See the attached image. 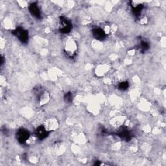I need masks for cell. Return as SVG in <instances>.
I'll use <instances>...</instances> for the list:
<instances>
[{"label":"cell","instance_id":"obj_1","mask_svg":"<svg viewBox=\"0 0 166 166\" xmlns=\"http://www.w3.org/2000/svg\"><path fill=\"white\" fill-rule=\"evenodd\" d=\"M15 35L22 42H26L28 39V35L26 31L22 28H18L15 31Z\"/></svg>","mask_w":166,"mask_h":166},{"label":"cell","instance_id":"obj_2","mask_svg":"<svg viewBox=\"0 0 166 166\" xmlns=\"http://www.w3.org/2000/svg\"><path fill=\"white\" fill-rule=\"evenodd\" d=\"M29 138V133L25 129H20L17 133V138L20 142H24Z\"/></svg>","mask_w":166,"mask_h":166},{"label":"cell","instance_id":"obj_3","mask_svg":"<svg viewBox=\"0 0 166 166\" xmlns=\"http://www.w3.org/2000/svg\"><path fill=\"white\" fill-rule=\"evenodd\" d=\"M47 132H48V130L46 129L44 126H39V127L36 130V137L40 140L44 139L47 137Z\"/></svg>","mask_w":166,"mask_h":166},{"label":"cell","instance_id":"obj_4","mask_svg":"<svg viewBox=\"0 0 166 166\" xmlns=\"http://www.w3.org/2000/svg\"><path fill=\"white\" fill-rule=\"evenodd\" d=\"M93 35L97 40H102L105 38V32L100 28H96L93 31Z\"/></svg>","mask_w":166,"mask_h":166},{"label":"cell","instance_id":"obj_5","mask_svg":"<svg viewBox=\"0 0 166 166\" xmlns=\"http://www.w3.org/2000/svg\"><path fill=\"white\" fill-rule=\"evenodd\" d=\"M29 11H30L31 13L34 16H35L36 18H40V9H38L37 5H36L35 3L31 5L30 7H29Z\"/></svg>","mask_w":166,"mask_h":166},{"label":"cell","instance_id":"obj_6","mask_svg":"<svg viewBox=\"0 0 166 166\" xmlns=\"http://www.w3.org/2000/svg\"><path fill=\"white\" fill-rule=\"evenodd\" d=\"M44 126L46 129L49 131V130H51L53 129H55L57 126H58V123L57 122L54 120V119H50L46 121V125H44Z\"/></svg>","mask_w":166,"mask_h":166},{"label":"cell","instance_id":"obj_7","mask_svg":"<svg viewBox=\"0 0 166 166\" xmlns=\"http://www.w3.org/2000/svg\"><path fill=\"white\" fill-rule=\"evenodd\" d=\"M128 87H129V84H128V82H121L120 84L119 85V88L122 90H125L126 89H127Z\"/></svg>","mask_w":166,"mask_h":166}]
</instances>
